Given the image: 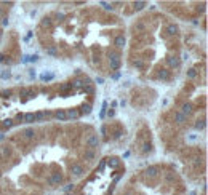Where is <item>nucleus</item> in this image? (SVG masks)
Instances as JSON below:
<instances>
[{
    "label": "nucleus",
    "mask_w": 208,
    "mask_h": 195,
    "mask_svg": "<svg viewBox=\"0 0 208 195\" xmlns=\"http://www.w3.org/2000/svg\"><path fill=\"white\" fill-rule=\"evenodd\" d=\"M34 115H35V122H43V118H45L43 112H35Z\"/></svg>",
    "instance_id": "c85d7f7f"
},
{
    "label": "nucleus",
    "mask_w": 208,
    "mask_h": 195,
    "mask_svg": "<svg viewBox=\"0 0 208 195\" xmlns=\"http://www.w3.org/2000/svg\"><path fill=\"white\" fill-rule=\"evenodd\" d=\"M94 157H96V152L94 150H85V154H83V159L85 160H88V162H91V160H94Z\"/></svg>",
    "instance_id": "4468645a"
},
{
    "label": "nucleus",
    "mask_w": 208,
    "mask_h": 195,
    "mask_svg": "<svg viewBox=\"0 0 208 195\" xmlns=\"http://www.w3.org/2000/svg\"><path fill=\"white\" fill-rule=\"evenodd\" d=\"M186 120H187L186 115H183L181 112H175V122H176V123L183 125V123H186Z\"/></svg>",
    "instance_id": "ddd939ff"
},
{
    "label": "nucleus",
    "mask_w": 208,
    "mask_h": 195,
    "mask_svg": "<svg viewBox=\"0 0 208 195\" xmlns=\"http://www.w3.org/2000/svg\"><path fill=\"white\" fill-rule=\"evenodd\" d=\"M135 67H136V69H143V67H144L143 59H136V61H135Z\"/></svg>",
    "instance_id": "72a5a7b5"
},
{
    "label": "nucleus",
    "mask_w": 208,
    "mask_h": 195,
    "mask_svg": "<svg viewBox=\"0 0 208 195\" xmlns=\"http://www.w3.org/2000/svg\"><path fill=\"white\" fill-rule=\"evenodd\" d=\"M54 118H56V120H59V122H66V120H67L66 110H64V109H58V110L54 112Z\"/></svg>",
    "instance_id": "423d86ee"
},
{
    "label": "nucleus",
    "mask_w": 208,
    "mask_h": 195,
    "mask_svg": "<svg viewBox=\"0 0 208 195\" xmlns=\"http://www.w3.org/2000/svg\"><path fill=\"white\" fill-rule=\"evenodd\" d=\"M165 179H167L168 182H173V181H175V173H167V174H165Z\"/></svg>",
    "instance_id": "c9c22d12"
},
{
    "label": "nucleus",
    "mask_w": 208,
    "mask_h": 195,
    "mask_svg": "<svg viewBox=\"0 0 208 195\" xmlns=\"http://www.w3.org/2000/svg\"><path fill=\"white\" fill-rule=\"evenodd\" d=\"M2 35H3V32H2V31H0V40H2Z\"/></svg>",
    "instance_id": "5fc2aeb1"
},
{
    "label": "nucleus",
    "mask_w": 208,
    "mask_h": 195,
    "mask_svg": "<svg viewBox=\"0 0 208 195\" xmlns=\"http://www.w3.org/2000/svg\"><path fill=\"white\" fill-rule=\"evenodd\" d=\"M46 54H50V56H56L58 54V50H56V46H48V48H45Z\"/></svg>",
    "instance_id": "5701e85b"
},
{
    "label": "nucleus",
    "mask_w": 208,
    "mask_h": 195,
    "mask_svg": "<svg viewBox=\"0 0 208 195\" xmlns=\"http://www.w3.org/2000/svg\"><path fill=\"white\" fill-rule=\"evenodd\" d=\"M75 189V184L74 182H69V184H66L64 187H63V190H64V193H72V190Z\"/></svg>",
    "instance_id": "6ab92c4d"
},
{
    "label": "nucleus",
    "mask_w": 208,
    "mask_h": 195,
    "mask_svg": "<svg viewBox=\"0 0 208 195\" xmlns=\"http://www.w3.org/2000/svg\"><path fill=\"white\" fill-rule=\"evenodd\" d=\"M64 195H74V193H64Z\"/></svg>",
    "instance_id": "4d7b16f0"
},
{
    "label": "nucleus",
    "mask_w": 208,
    "mask_h": 195,
    "mask_svg": "<svg viewBox=\"0 0 208 195\" xmlns=\"http://www.w3.org/2000/svg\"><path fill=\"white\" fill-rule=\"evenodd\" d=\"M136 29H138V31H144V24H141V23L136 24Z\"/></svg>",
    "instance_id": "79ce46f5"
},
{
    "label": "nucleus",
    "mask_w": 208,
    "mask_h": 195,
    "mask_svg": "<svg viewBox=\"0 0 208 195\" xmlns=\"http://www.w3.org/2000/svg\"><path fill=\"white\" fill-rule=\"evenodd\" d=\"M71 173H72V176H75V178H80V176L85 173V168L80 163H74L71 166Z\"/></svg>",
    "instance_id": "7ed1b4c3"
},
{
    "label": "nucleus",
    "mask_w": 208,
    "mask_h": 195,
    "mask_svg": "<svg viewBox=\"0 0 208 195\" xmlns=\"http://www.w3.org/2000/svg\"><path fill=\"white\" fill-rule=\"evenodd\" d=\"M15 120H16V122H23V120H24V114H18Z\"/></svg>",
    "instance_id": "ea45409f"
},
{
    "label": "nucleus",
    "mask_w": 208,
    "mask_h": 195,
    "mask_svg": "<svg viewBox=\"0 0 208 195\" xmlns=\"http://www.w3.org/2000/svg\"><path fill=\"white\" fill-rule=\"evenodd\" d=\"M125 43H127V40H125V37L122 35V34H120V35H117L115 39H114V45L117 46V48H124Z\"/></svg>",
    "instance_id": "0eeeda50"
},
{
    "label": "nucleus",
    "mask_w": 208,
    "mask_h": 195,
    "mask_svg": "<svg viewBox=\"0 0 208 195\" xmlns=\"http://www.w3.org/2000/svg\"><path fill=\"white\" fill-rule=\"evenodd\" d=\"M101 5H102V8H104V10H107V11H112V10H114V6H112L110 3H107V2H102Z\"/></svg>",
    "instance_id": "473e14b6"
},
{
    "label": "nucleus",
    "mask_w": 208,
    "mask_h": 195,
    "mask_svg": "<svg viewBox=\"0 0 208 195\" xmlns=\"http://www.w3.org/2000/svg\"><path fill=\"white\" fill-rule=\"evenodd\" d=\"M91 104H82L80 106V109H79V114L80 115H90L91 114Z\"/></svg>",
    "instance_id": "9d476101"
},
{
    "label": "nucleus",
    "mask_w": 208,
    "mask_h": 195,
    "mask_svg": "<svg viewBox=\"0 0 208 195\" xmlns=\"http://www.w3.org/2000/svg\"><path fill=\"white\" fill-rule=\"evenodd\" d=\"M42 26L43 27H53V21H51V18H43V19H42Z\"/></svg>",
    "instance_id": "4be33fe9"
},
{
    "label": "nucleus",
    "mask_w": 208,
    "mask_h": 195,
    "mask_svg": "<svg viewBox=\"0 0 208 195\" xmlns=\"http://www.w3.org/2000/svg\"><path fill=\"white\" fill-rule=\"evenodd\" d=\"M66 115H67V118H72V120H79L80 118L79 109H69V110H66Z\"/></svg>",
    "instance_id": "6e6552de"
},
{
    "label": "nucleus",
    "mask_w": 208,
    "mask_h": 195,
    "mask_svg": "<svg viewBox=\"0 0 208 195\" xmlns=\"http://www.w3.org/2000/svg\"><path fill=\"white\" fill-rule=\"evenodd\" d=\"M87 146L90 147L91 150L94 149V147H98V146H99V138H98V134H90V136L87 138Z\"/></svg>",
    "instance_id": "20e7f679"
},
{
    "label": "nucleus",
    "mask_w": 208,
    "mask_h": 195,
    "mask_svg": "<svg viewBox=\"0 0 208 195\" xmlns=\"http://www.w3.org/2000/svg\"><path fill=\"white\" fill-rule=\"evenodd\" d=\"M104 168H106V160H101V163H99V166H98V171H102Z\"/></svg>",
    "instance_id": "e433bc0d"
},
{
    "label": "nucleus",
    "mask_w": 208,
    "mask_h": 195,
    "mask_svg": "<svg viewBox=\"0 0 208 195\" xmlns=\"http://www.w3.org/2000/svg\"><path fill=\"white\" fill-rule=\"evenodd\" d=\"M167 31H168V34H171V35H175V34H178V32H179V27H178L176 24H168V27H167Z\"/></svg>",
    "instance_id": "f3484780"
},
{
    "label": "nucleus",
    "mask_w": 208,
    "mask_h": 195,
    "mask_svg": "<svg viewBox=\"0 0 208 195\" xmlns=\"http://www.w3.org/2000/svg\"><path fill=\"white\" fill-rule=\"evenodd\" d=\"M133 6H135V10H138V11H139V10H143L144 6H147V3H146V2H141V0H138V2H135V3H133Z\"/></svg>",
    "instance_id": "412c9836"
},
{
    "label": "nucleus",
    "mask_w": 208,
    "mask_h": 195,
    "mask_svg": "<svg viewBox=\"0 0 208 195\" xmlns=\"http://www.w3.org/2000/svg\"><path fill=\"white\" fill-rule=\"evenodd\" d=\"M29 75H31L32 78L35 77V70H34V69H31V70H29Z\"/></svg>",
    "instance_id": "49530a36"
},
{
    "label": "nucleus",
    "mask_w": 208,
    "mask_h": 195,
    "mask_svg": "<svg viewBox=\"0 0 208 195\" xmlns=\"http://www.w3.org/2000/svg\"><path fill=\"white\" fill-rule=\"evenodd\" d=\"M114 114H115V112H114V109H110L109 112H107V117H114Z\"/></svg>",
    "instance_id": "c03bdc74"
},
{
    "label": "nucleus",
    "mask_w": 208,
    "mask_h": 195,
    "mask_svg": "<svg viewBox=\"0 0 208 195\" xmlns=\"http://www.w3.org/2000/svg\"><path fill=\"white\" fill-rule=\"evenodd\" d=\"M23 134H24V138L27 139V141H31V139L35 138V131H34L32 128H26L24 131H23Z\"/></svg>",
    "instance_id": "f8f14e48"
},
{
    "label": "nucleus",
    "mask_w": 208,
    "mask_h": 195,
    "mask_svg": "<svg viewBox=\"0 0 208 195\" xmlns=\"http://www.w3.org/2000/svg\"><path fill=\"white\" fill-rule=\"evenodd\" d=\"M197 77V70L195 69H189L187 70V78H195Z\"/></svg>",
    "instance_id": "cd10ccee"
},
{
    "label": "nucleus",
    "mask_w": 208,
    "mask_h": 195,
    "mask_svg": "<svg viewBox=\"0 0 208 195\" xmlns=\"http://www.w3.org/2000/svg\"><path fill=\"white\" fill-rule=\"evenodd\" d=\"M94 82H96L98 85H102V83H104V78H102V77H96V80H94Z\"/></svg>",
    "instance_id": "a19ab883"
},
{
    "label": "nucleus",
    "mask_w": 208,
    "mask_h": 195,
    "mask_svg": "<svg viewBox=\"0 0 208 195\" xmlns=\"http://www.w3.org/2000/svg\"><path fill=\"white\" fill-rule=\"evenodd\" d=\"M3 61H5V54L0 53V62H3Z\"/></svg>",
    "instance_id": "8fccbe9b"
},
{
    "label": "nucleus",
    "mask_w": 208,
    "mask_h": 195,
    "mask_svg": "<svg viewBox=\"0 0 208 195\" xmlns=\"http://www.w3.org/2000/svg\"><path fill=\"white\" fill-rule=\"evenodd\" d=\"M71 88H72V83H63L59 90H61V93H63L64 96H67V91H69Z\"/></svg>",
    "instance_id": "a211bd4d"
},
{
    "label": "nucleus",
    "mask_w": 208,
    "mask_h": 195,
    "mask_svg": "<svg viewBox=\"0 0 208 195\" xmlns=\"http://www.w3.org/2000/svg\"><path fill=\"white\" fill-rule=\"evenodd\" d=\"M80 195H85V193H80Z\"/></svg>",
    "instance_id": "13d9d810"
},
{
    "label": "nucleus",
    "mask_w": 208,
    "mask_h": 195,
    "mask_svg": "<svg viewBox=\"0 0 208 195\" xmlns=\"http://www.w3.org/2000/svg\"><path fill=\"white\" fill-rule=\"evenodd\" d=\"M124 195H133V193H131V192H125Z\"/></svg>",
    "instance_id": "864d4df0"
},
{
    "label": "nucleus",
    "mask_w": 208,
    "mask_h": 195,
    "mask_svg": "<svg viewBox=\"0 0 208 195\" xmlns=\"http://www.w3.org/2000/svg\"><path fill=\"white\" fill-rule=\"evenodd\" d=\"M109 66L112 70H119L122 66V61H120V54L119 53H110L109 54Z\"/></svg>",
    "instance_id": "f257e3e1"
},
{
    "label": "nucleus",
    "mask_w": 208,
    "mask_h": 195,
    "mask_svg": "<svg viewBox=\"0 0 208 195\" xmlns=\"http://www.w3.org/2000/svg\"><path fill=\"white\" fill-rule=\"evenodd\" d=\"M23 62H24V64L29 62V56H23Z\"/></svg>",
    "instance_id": "3c124183"
},
{
    "label": "nucleus",
    "mask_w": 208,
    "mask_h": 195,
    "mask_svg": "<svg viewBox=\"0 0 208 195\" xmlns=\"http://www.w3.org/2000/svg\"><path fill=\"white\" fill-rule=\"evenodd\" d=\"M10 77H11V72H10V70H3L2 75H0V78H3V80H8Z\"/></svg>",
    "instance_id": "c756f323"
},
{
    "label": "nucleus",
    "mask_w": 208,
    "mask_h": 195,
    "mask_svg": "<svg viewBox=\"0 0 208 195\" xmlns=\"http://www.w3.org/2000/svg\"><path fill=\"white\" fill-rule=\"evenodd\" d=\"M0 95H2V98H10L11 96V90H2Z\"/></svg>",
    "instance_id": "2f4dec72"
},
{
    "label": "nucleus",
    "mask_w": 208,
    "mask_h": 195,
    "mask_svg": "<svg viewBox=\"0 0 208 195\" xmlns=\"http://www.w3.org/2000/svg\"><path fill=\"white\" fill-rule=\"evenodd\" d=\"M101 133H102V134H106V133H107V126H106V125L101 126Z\"/></svg>",
    "instance_id": "37998d69"
},
{
    "label": "nucleus",
    "mask_w": 208,
    "mask_h": 195,
    "mask_svg": "<svg viewBox=\"0 0 208 195\" xmlns=\"http://www.w3.org/2000/svg\"><path fill=\"white\" fill-rule=\"evenodd\" d=\"M27 91H29V88H21L20 90V96H27Z\"/></svg>",
    "instance_id": "4c0bfd02"
},
{
    "label": "nucleus",
    "mask_w": 208,
    "mask_h": 195,
    "mask_svg": "<svg viewBox=\"0 0 208 195\" xmlns=\"http://www.w3.org/2000/svg\"><path fill=\"white\" fill-rule=\"evenodd\" d=\"M53 78H54V74H42V75H40L42 82H51Z\"/></svg>",
    "instance_id": "aec40b11"
},
{
    "label": "nucleus",
    "mask_w": 208,
    "mask_h": 195,
    "mask_svg": "<svg viewBox=\"0 0 208 195\" xmlns=\"http://www.w3.org/2000/svg\"><path fill=\"white\" fill-rule=\"evenodd\" d=\"M119 77H120V72H115V74H114V75H112V78H114V80H117Z\"/></svg>",
    "instance_id": "a18cd8bd"
},
{
    "label": "nucleus",
    "mask_w": 208,
    "mask_h": 195,
    "mask_svg": "<svg viewBox=\"0 0 208 195\" xmlns=\"http://www.w3.org/2000/svg\"><path fill=\"white\" fill-rule=\"evenodd\" d=\"M205 126H206V123H205V120H197L195 122V129H205Z\"/></svg>",
    "instance_id": "393cba45"
},
{
    "label": "nucleus",
    "mask_w": 208,
    "mask_h": 195,
    "mask_svg": "<svg viewBox=\"0 0 208 195\" xmlns=\"http://www.w3.org/2000/svg\"><path fill=\"white\" fill-rule=\"evenodd\" d=\"M192 110H194V109H192V104H191V103H184V104L181 106V114H183V115H186V117H187V115H191V114H192Z\"/></svg>",
    "instance_id": "39448f33"
},
{
    "label": "nucleus",
    "mask_w": 208,
    "mask_h": 195,
    "mask_svg": "<svg viewBox=\"0 0 208 195\" xmlns=\"http://www.w3.org/2000/svg\"><path fill=\"white\" fill-rule=\"evenodd\" d=\"M120 106H122V107H125V106H127V101H125V99H122V101H120Z\"/></svg>",
    "instance_id": "09e8293b"
},
{
    "label": "nucleus",
    "mask_w": 208,
    "mask_h": 195,
    "mask_svg": "<svg viewBox=\"0 0 208 195\" xmlns=\"http://www.w3.org/2000/svg\"><path fill=\"white\" fill-rule=\"evenodd\" d=\"M106 109H107V103H102V109H101V114H99L101 118L106 117Z\"/></svg>",
    "instance_id": "f704fd0d"
},
{
    "label": "nucleus",
    "mask_w": 208,
    "mask_h": 195,
    "mask_svg": "<svg viewBox=\"0 0 208 195\" xmlns=\"http://www.w3.org/2000/svg\"><path fill=\"white\" fill-rule=\"evenodd\" d=\"M23 122H26V123H34L35 122V115H34V112H27V114H24V120Z\"/></svg>",
    "instance_id": "2eb2a0df"
},
{
    "label": "nucleus",
    "mask_w": 208,
    "mask_h": 195,
    "mask_svg": "<svg viewBox=\"0 0 208 195\" xmlns=\"http://www.w3.org/2000/svg\"><path fill=\"white\" fill-rule=\"evenodd\" d=\"M167 62H168V66H170V67H179V64H181L179 58H176V56L168 58V59H167Z\"/></svg>",
    "instance_id": "9b49d317"
},
{
    "label": "nucleus",
    "mask_w": 208,
    "mask_h": 195,
    "mask_svg": "<svg viewBox=\"0 0 208 195\" xmlns=\"http://www.w3.org/2000/svg\"><path fill=\"white\" fill-rule=\"evenodd\" d=\"M13 125H15V120H11V118H5L3 120V126L5 128H11Z\"/></svg>",
    "instance_id": "bb28decb"
},
{
    "label": "nucleus",
    "mask_w": 208,
    "mask_h": 195,
    "mask_svg": "<svg viewBox=\"0 0 208 195\" xmlns=\"http://www.w3.org/2000/svg\"><path fill=\"white\" fill-rule=\"evenodd\" d=\"M106 165H109L110 168H119V166H120V160L114 157V159H109V162H106Z\"/></svg>",
    "instance_id": "dca6fc26"
},
{
    "label": "nucleus",
    "mask_w": 208,
    "mask_h": 195,
    "mask_svg": "<svg viewBox=\"0 0 208 195\" xmlns=\"http://www.w3.org/2000/svg\"><path fill=\"white\" fill-rule=\"evenodd\" d=\"M46 184L50 187H58L59 184H63V174L61 173H53L50 178H46Z\"/></svg>",
    "instance_id": "f03ea898"
},
{
    "label": "nucleus",
    "mask_w": 208,
    "mask_h": 195,
    "mask_svg": "<svg viewBox=\"0 0 208 195\" xmlns=\"http://www.w3.org/2000/svg\"><path fill=\"white\" fill-rule=\"evenodd\" d=\"M29 61H31V62L39 61V54H32V56H29Z\"/></svg>",
    "instance_id": "58836bf2"
},
{
    "label": "nucleus",
    "mask_w": 208,
    "mask_h": 195,
    "mask_svg": "<svg viewBox=\"0 0 208 195\" xmlns=\"http://www.w3.org/2000/svg\"><path fill=\"white\" fill-rule=\"evenodd\" d=\"M56 18H58V19H64V15L63 13H58V15H56Z\"/></svg>",
    "instance_id": "de8ad7c7"
},
{
    "label": "nucleus",
    "mask_w": 208,
    "mask_h": 195,
    "mask_svg": "<svg viewBox=\"0 0 208 195\" xmlns=\"http://www.w3.org/2000/svg\"><path fill=\"white\" fill-rule=\"evenodd\" d=\"M3 26H8V18H3V21H2Z\"/></svg>",
    "instance_id": "603ef678"
},
{
    "label": "nucleus",
    "mask_w": 208,
    "mask_h": 195,
    "mask_svg": "<svg viewBox=\"0 0 208 195\" xmlns=\"http://www.w3.org/2000/svg\"><path fill=\"white\" fill-rule=\"evenodd\" d=\"M83 91L87 93V95H93V93H94V87H93V85H88V87L83 88Z\"/></svg>",
    "instance_id": "7c9ffc66"
},
{
    "label": "nucleus",
    "mask_w": 208,
    "mask_h": 195,
    "mask_svg": "<svg viewBox=\"0 0 208 195\" xmlns=\"http://www.w3.org/2000/svg\"><path fill=\"white\" fill-rule=\"evenodd\" d=\"M158 173H160V168H158V166H149V168L146 170V174L150 176V178H157Z\"/></svg>",
    "instance_id": "1a4fd4ad"
},
{
    "label": "nucleus",
    "mask_w": 208,
    "mask_h": 195,
    "mask_svg": "<svg viewBox=\"0 0 208 195\" xmlns=\"http://www.w3.org/2000/svg\"><path fill=\"white\" fill-rule=\"evenodd\" d=\"M150 150H152V144H150V142H144L143 144V154H149Z\"/></svg>",
    "instance_id": "a878e982"
},
{
    "label": "nucleus",
    "mask_w": 208,
    "mask_h": 195,
    "mask_svg": "<svg viewBox=\"0 0 208 195\" xmlns=\"http://www.w3.org/2000/svg\"><path fill=\"white\" fill-rule=\"evenodd\" d=\"M3 15V10H2V8H0V16H2Z\"/></svg>",
    "instance_id": "6e6d98bb"
},
{
    "label": "nucleus",
    "mask_w": 208,
    "mask_h": 195,
    "mask_svg": "<svg viewBox=\"0 0 208 195\" xmlns=\"http://www.w3.org/2000/svg\"><path fill=\"white\" fill-rule=\"evenodd\" d=\"M158 77H160V78H163V80H168V78H170V70L162 69V70H160V74H158Z\"/></svg>",
    "instance_id": "b1692460"
}]
</instances>
